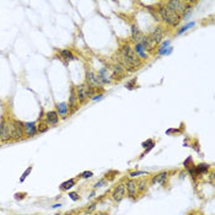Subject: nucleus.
Segmentation results:
<instances>
[{
	"label": "nucleus",
	"instance_id": "nucleus-1",
	"mask_svg": "<svg viewBox=\"0 0 215 215\" xmlns=\"http://www.w3.org/2000/svg\"><path fill=\"white\" fill-rule=\"evenodd\" d=\"M117 59H118V64H120L123 69L128 71H135L141 65V59L128 43L122 44V47L119 48Z\"/></svg>",
	"mask_w": 215,
	"mask_h": 215
},
{
	"label": "nucleus",
	"instance_id": "nucleus-2",
	"mask_svg": "<svg viewBox=\"0 0 215 215\" xmlns=\"http://www.w3.org/2000/svg\"><path fill=\"white\" fill-rule=\"evenodd\" d=\"M157 13H159V16H160V20L162 18L163 21L166 24H168L170 26H173L176 27L182 20V16L177 13H173L172 10H170L166 4H161L159 5V9H157Z\"/></svg>",
	"mask_w": 215,
	"mask_h": 215
},
{
	"label": "nucleus",
	"instance_id": "nucleus-3",
	"mask_svg": "<svg viewBox=\"0 0 215 215\" xmlns=\"http://www.w3.org/2000/svg\"><path fill=\"white\" fill-rule=\"evenodd\" d=\"M166 6L172 10L173 13H177L180 14L182 17L186 15L187 13V9H189V5L187 1H181V0H171V1L166 3Z\"/></svg>",
	"mask_w": 215,
	"mask_h": 215
},
{
	"label": "nucleus",
	"instance_id": "nucleus-4",
	"mask_svg": "<svg viewBox=\"0 0 215 215\" xmlns=\"http://www.w3.org/2000/svg\"><path fill=\"white\" fill-rule=\"evenodd\" d=\"M25 134L24 130V123L18 120H13L11 122V138L14 139H20Z\"/></svg>",
	"mask_w": 215,
	"mask_h": 215
},
{
	"label": "nucleus",
	"instance_id": "nucleus-5",
	"mask_svg": "<svg viewBox=\"0 0 215 215\" xmlns=\"http://www.w3.org/2000/svg\"><path fill=\"white\" fill-rule=\"evenodd\" d=\"M11 138V123L3 120L0 123V140H9Z\"/></svg>",
	"mask_w": 215,
	"mask_h": 215
},
{
	"label": "nucleus",
	"instance_id": "nucleus-6",
	"mask_svg": "<svg viewBox=\"0 0 215 215\" xmlns=\"http://www.w3.org/2000/svg\"><path fill=\"white\" fill-rule=\"evenodd\" d=\"M86 80H87V85H90V86H92V87H101L102 86V80H101V78H100V75H97V74H95L94 71H87L86 73Z\"/></svg>",
	"mask_w": 215,
	"mask_h": 215
},
{
	"label": "nucleus",
	"instance_id": "nucleus-7",
	"mask_svg": "<svg viewBox=\"0 0 215 215\" xmlns=\"http://www.w3.org/2000/svg\"><path fill=\"white\" fill-rule=\"evenodd\" d=\"M124 197H126V184L120 183L112 191V198H113L116 202H120Z\"/></svg>",
	"mask_w": 215,
	"mask_h": 215
},
{
	"label": "nucleus",
	"instance_id": "nucleus-8",
	"mask_svg": "<svg viewBox=\"0 0 215 215\" xmlns=\"http://www.w3.org/2000/svg\"><path fill=\"white\" fill-rule=\"evenodd\" d=\"M126 193L128 194V197L130 198H135L138 194V186L137 182L134 180H128L126 183Z\"/></svg>",
	"mask_w": 215,
	"mask_h": 215
},
{
	"label": "nucleus",
	"instance_id": "nucleus-9",
	"mask_svg": "<svg viewBox=\"0 0 215 215\" xmlns=\"http://www.w3.org/2000/svg\"><path fill=\"white\" fill-rule=\"evenodd\" d=\"M76 97L79 102H85L90 96H89V87L87 85H79L76 86Z\"/></svg>",
	"mask_w": 215,
	"mask_h": 215
},
{
	"label": "nucleus",
	"instance_id": "nucleus-10",
	"mask_svg": "<svg viewBox=\"0 0 215 215\" xmlns=\"http://www.w3.org/2000/svg\"><path fill=\"white\" fill-rule=\"evenodd\" d=\"M163 36H165V31H163V28L162 27H156L155 30L151 32V35L149 36L150 38H151V41L155 44H157V43H160L161 41H162V38H163Z\"/></svg>",
	"mask_w": 215,
	"mask_h": 215
},
{
	"label": "nucleus",
	"instance_id": "nucleus-11",
	"mask_svg": "<svg viewBox=\"0 0 215 215\" xmlns=\"http://www.w3.org/2000/svg\"><path fill=\"white\" fill-rule=\"evenodd\" d=\"M167 176H168L167 171H162V172L157 173L156 176H154V177H152V180H151V184H156V183H163V182L166 181Z\"/></svg>",
	"mask_w": 215,
	"mask_h": 215
},
{
	"label": "nucleus",
	"instance_id": "nucleus-12",
	"mask_svg": "<svg viewBox=\"0 0 215 215\" xmlns=\"http://www.w3.org/2000/svg\"><path fill=\"white\" fill-rule=\"evenodd\" d=\"M24 130H25V134L32 137L37 133V127L35 123H26V124H24Z\"/></svg>",
	"mask_w": 215,
	"mask_h": 215
},
{
	"label": "nucleus",
	"instance_id": "nucleus-13",
	"mask_svg": "<svg viewBox=\"0 0 215 215\" xmlns=\"http://www.w3.org/2000/svg\"><path fill=\"white\" fill-rule=\"evenodd\" d=\"M46 119H47V123H49V124H57L59 120V117L55 111H50V112H47Z\"/></svg>",
	"mask_w": 215,
	"mask_h": 215
},
{
	"label": "nucleus",
	"instance_id": "nucleus-14",
	"mask_svg": "<svg viewBox=\"0 0 215 215\" xmlns=\"http://www.w3.org/2000/svg\"><path fill=\"white\" fill-rule=\"evenodd\" d=\"M132 37H133V39H134L137 43L140 42V39L143 37V33L140 32V30L138 28L137 25H132Z\"/></svg>",
	"mask_w": 215,
	"mask_h": 215
},
{
	"label": "nucleus",
	"instance_id": "nucleus-15",
	"mask_svg": "<svg viewBox=\"0 0 215 215\" xmlns=\"http://www.w3.org/2000/svg\"><path fill=\"white\" fill-rule=\"evenodd\" d=\"M69 106L73 107L74 109H76L78 106H79V100L76 97V94H75L74 89H71V95H70V98H69Z\"/></svg>",
	"mask_w": 215,
	"mask_h": 215
},
{
	"label": "nucleus",
	"instance_id": "nucleus-16",
	"mask_svg": "<svg viewBox=\"0 0 215 215\" xmlns=\"http://www.w3.org/2000/svg\"><path fill=\"white\" fill-rule=\"evenodd\" d=\"M75 183H76V180L71 178V180H69V181H66V182H64V183H61V184H60V189H61V191H68V189H70L73 186H75Z\"/></svg>",
	"mask_w": 215,
	"mask_h": 215
},
{
	"label": "nucleus",
	"instance_id": "nucleus-17",
	"mask_svg": "<svg viewBox=\"0 0 215 215\" xmlns=\"http://www.w3.org/2000/svg\"><path fill=\"white\" fill-rule=\"evenodd\" d=\"M58 109H59V115L65 116L68 113V111H69V107H68V105L65 103V102H63V103L58 105Z\"/></svg>",
	"mask_w": 215,
	"mask_h": 215
},
{
	"label": "nucleus",
	"instance_id": "nucleus-18",
	"mask_svg": "<svg viewBox=\"0 0 215 215\" xmlns=\"http://www.w3.org/2000/svg\"><path fill=\"white\" fill-rule=\"evenodd\" d=\"M60 55H61V58H64V59H69V60L74 59V55H73V53H71L69 49H63V50H61V52H60Z\"/></svg>",
	"mask_w": 215,
	"mask_h": 215
},
{
	"label": "nucleus",
	"instance_id": "nucleus-19",
	"mask_svg": "<svg viewBox=\"0 0 215 215\" xmlns=\"http://www.w3.org/2000/svg\"><path fill=\"white\" fill-rule=\"evenodd\" d=\"M208 170H209V165H207V163H199L198 166H196V172H197V173L207 172Z\"/></svg>",
	"mask_w": 215,
	"mask_h": 215
},
{
	"label": "nucleus",
	"instance_id": "nucleus-20",
	"mask_svg": "<svg viewBox=\"0 0 215 215\" xmlns=\"http://www.w3.org/2000/svg\"><path fill=\"white\" fill-rule=\"evenodd\" d=\"M137 186H138V191L144 192V191L146 189V186H148V181H146V180H140V181L137 183Z\"/></svg>",
	"mask_w": 215,
	"mask_h": 215
},
{
	"label": "nucleus",
	"instance_id": "nucleus-21",
	"mask_svg": "<svg viewBox=\"0 0 215 215\" xmlns=\"http://www.w3.org/2000/svg\"><path fill=\"white\" fill-rule=\"evenodd\" d=\"M80 176L83 177V178H89V177H92V176H94V173H92L91 171H85V172L81 173Z\"/></svg>",
	"mask_w": 215,
	"mask_h": 215
},
{
	"label": "nucleus",
	"instance_id": "nucleus-22",
	"mask_svg": "<svg viewBox=\"0 0 215 215\" xmlns=\"http://www.w3.org/2000/svg\"><path fill=\"white\" fill-rule=\"evenodd\" d=\"M148 172H143V171H138V172H130L129 176L130 177H137V176H140V175H146Z\"/></svg>",
	"mask_w": 215,
	"mask_h": 215
},
{
	"label": "nucleus",
	"instance_id": "nucleus-23",
	"mask_svg": "<svg viewBox=\"0 0 215 215\" xmlns=\"http://www.w3.org/2000/svg\"><path fill=\"white\" fill-rule=\"evenodd\" d=\"M69 197L73 199V200H79V196H78V193H75V192L69 193Z\"/></svg>",
	"mask_w": 215,
	"mask_h": 215
},
{
	"label": "nucleus",
	"instance_id": "nucleus-24",
	"mask_svg": "<svg viewBox=\"0 0 215 215\" xmlns=\"http://www.w3.org/2000/svg\"><path fill=\"white\" fill-rule=\"evenodd\" d=\"M31 171H32V167H31V166H30V167H28V168H27V170L25 171V173H24V175H22V178H21V180H20V181H21V182H22V181H24V180H25V178L27 177V175H28V173H30Z\"/></svg>",
	"mask_w": 215,
	"mask_h": 215
},
{
	"label": "nucleus",
	"instance_id": "nucleus-25",
	"mask_svg": "<svg viewBox=\"0 0 215 215\" xmlns=\"http://www.w3.org/2000/svg\"><path fill=\"white\" fill-rule=\"evenodd\" d=\"M106 183H107L106 180H101V181H98V182L95 184V187H96V188H97V187H102V186H103V184H106Z\"/></svg>",
	"mask_w": 215,
	"mask_h": 215
},
{
	"label": "nucleus",
	"instance_id": "nucleus-26",
	"mask_svg": "<svg viewBox=\"0 0 215 215\" xmlns=\"http://www.w3.org/2000/svg\"><path fill=\"white\" fill-rule=\"evenodd\" d=\"M134 84H135V80H133V81H130V83H127L126 87H127V89H133V86H134Z\"/></svg>",
	"mask_w": 215,
	"mask_h": 215
},
{
	"label": "nucleus",
	"instance_id": "nucleus-27",
	"mask_svg": "<svg viewBox=\"0 0 215 215\" xmlns=\"http://www.w3.org/2000/svg\"><path fill=\"white\" fill-rule=\"evenodd\" d=\"M95 208H96V204H92V205H91L90 208H87V209H86V213H87V214H90L92 210H95Z\"/></svg>",
	"mask_w": 215,
	"mask_h": 215
},
{
	"label": "nucleus",
	"instance_id": "nucleus-28",
	"mask_svg": "<svg viewBox=\"0 0 215 215\" xmlns=\"http://www.w3.org/2000/svg\"><path fill=\"white\" fill-rule=\"evenodd\" d=\"M97 215H105V214H97Z\"/></svg>",
	"mask_w": 215,
	"mask_h": 215
}]
</instances>
